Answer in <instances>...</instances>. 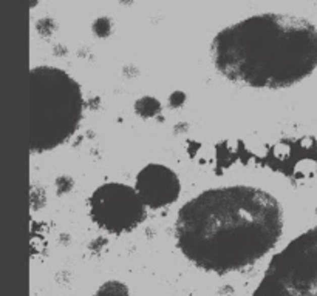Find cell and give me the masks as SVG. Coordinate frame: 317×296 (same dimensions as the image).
Segmentation results:
<instances>
[{
    "mask_svg": "<svg viewBox=\"0 0 317 296\" xmlns=\"http://www.w3.org/2000/svg\"><path fill=\"white\" fill-rule=\"evenodd\" d=\"M283 214L265 190L232 185L203 191L181 207L175 238L197 267L229 273L261 259L279 242Z\"/></svg>",
    "mask_w": 317,
    "mask_h": 296,
    "instance_id": "cell-1",
    "label": "cell"
},
{
    "mask_svg": "<svg viewBox=\"0 0 317 296\" xmlns=\"http://www.w3.org/2000/svg\"><path fill=\"white\" fill-rule=\"evenodd\" d=\"M210 56L215 68L232 82L286 88L317 68V27L291 14H257L217 33Z\"/></svg>",
    "mask_w": 317,
    "mask_h": 296,
    "instance_id": "cell-2",
    "label": "cell"
},
{
    "mask_svg": "<svg viewBox=\"0 0 317 296\" xmlns=\"http://www.w3.org/2000/svg\"><path fill=\"white\" fill-rule=\"evenodd\" d=\"M84 111L79 84L55 66L31 69V150H53L73 136Z\"/></svg>",
    "mask_w": 317,
    "mask_h": 296,
    "instance_id": "cell-3",
    "label": "cell"
},
{
    "mask_svg": "<svg viewBox=\"0 0 317 296\" xmlns=\"http://www.w3.org/2000/svg\"><path fill=\"white\" fill-rule=\"evenodd\" d=\"M252 296H317V226L274 255Z\"/></svg>",
    "mask_w": 317,
    "mask_h": 296,
    "instance_id": "cell-4",
    "label": "cell"
},
{
    "mask_svg": "<svg viewBox=\"0 0 317 296\" xmlns=\"http://www.w3.org/2000/svg\"><path fill=\"white\" fill-rule=\"evenodd\" d=\"M88 205L94 224L115 235L132 232L145 216V205L138 191L119 182L97 187Z\"/></svg>",
    "mask_w": 317,
    "mask_h": 296,
    "instance_id": "cell-5",
    "label": "cell"
},
{
    "mask_svg": "<svg viewBox=\"0 0 317 296\" xmlns=\"http://www.w3.org/2000/svg\"><path fill=\"white\" fill-rule=\"evenodd\" d=\"M135 190L145 207L156 210L175 202L181 185L174 170L160 164H149L138 173Z\"/></svg>",
    "mask_w": 317,
    "mask_h": 296,
    "instance_id": "cell-6",
    "label": "cell"
},
{
    "mask_svg": "<svg viewBox=\"0 0 317 296\" xmlns=\"http://www.w3.org/2000/svg\"><path fill=\"white\" fill-rule=\"evenodd\" d=\"M135 111L138 116H141L144 119L153 117L161 111V104L152 96H144L135 102Z\"/></svg>",
    "mask_w": 317,
    "mask_h": 296,
    "instance_id": "cell-7",
    "label": "cell"
},
{
    "mask_svg": "<svg viewBox=\"0 0 317 296\" xmlns=\"http://www.w3.org/2000/svg\"><path fill=\"white\" fill-rule=\"evenodd\" d=\"M96 296H130V293L126 284L119 281H109L97 288Z\"/></svg>",
    "mask_w": 317,
    "mask_h": 296,
    "instance_id": "cell-8",
    "label": "cell"
},
{
    "mask_svg": "<svg viewBox=\"0 0 317 296\" xmlns=\"http://www.w3.org/2000/svg\"><path fill=\"white\" fill-rule=\"evenodd\" d=\"M93 31L99 36V37H107L112 31V22L107 17H101L97 19L93 25Z\"/></svg>",
    "mask_w": 317,
    "mask_h": 296,
    "instance_id": "cell-9",
    "label": "cell"
},
{
    "mask_svg": "<svg viewBox=\"0 0 317 296\" xmlns=\"http://www.w3.org/2000/svg\"><path fill=\"white\" fill-rule=\"evenodd\" d=\"M184 101H186V96L181 91H175V93H172V96H170V105L174 108L181 107L184 104Z\"/></svg>",
    "mask_w": 317,
    "mask_h": 296,
    "instance_id": "cell-10",
    "label": "cell"
}]
</instances>
